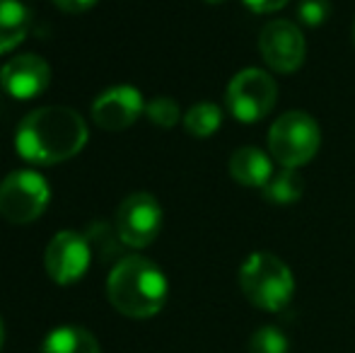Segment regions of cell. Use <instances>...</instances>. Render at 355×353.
Instances as JSON below:
<instances>
[{
    "mask_svg": "<svg viewBox=\"0 0 355 353\" xmlns=\"http://www.w3.org/2000/svg\"><path fill=\"white\" fill-rule=\"evenodd\" d=\"M87 143V123L75 109L39 107L19 121L15 148L34 165H58L78 155Z\"/></svg>",
    "mask_w": 355,
    "mask_h": 353,
    "instance_id": "obj_1",
    "label": "cell"
},
{
    "mask_svg": "<svg viewBox=\"0 0 355 353\" xmlns=\"http://www.w3.org/2000/svg\"><path fill=\"white\" fill-rule=\"evenodd\" d=\"M167 276L145 257H126L107 278V298L121 315L133 320L155 317L167 302Z\"/></svg>",
    "mask_w": 355,
    "mask_h": 353,
    "instance_id": "obj_2",
    "label": "cell"
},
{
    "mask_svg": "<svg viewBox=\"0 0 355 353\" xmlns=\"http://www.w3.org/2000/svg\"><path fill=\"white\" fill-rule=\"evenodd\" d=\"M239 288L254 307L278 312L293 300L295 278L288 264L268 252H254L239 266Z\"/></svg>",
    "mask_w": 355,
    "mask_h": 353,
    "instance_id": "obj_3",
    "label": "cell"
},
{
    "mask_svg": "<svg viewBox=\"0 0 355 353\" xmlns=\"http://www.w3.org/2000/svg\"><path fill=\"white\" fill-rule=\"evenodd\" d=\"M319 123L307 112H288L273 121L268 131V153L281 167L307 165L319 150Z\"/></svg>",
    "mask_w": 355,
    "mask_h": 353,
    "instance_id": "obj_4",
    "label": "cell"
},
{
    "mask_svg": "<svg viewBox=\"0 0 355 353\" xmlns=\"http://www.w3.org/2000/svg\"><path fill=\"white\" fill-rule=\"evenodd\" d=\"M51 201L49 182L34 170H15L0 182V216L15 225H27Z\"/></svg>",
    "mask_w": 355,
    "mask_h": 353,
    "instance_id": "obj_5",
    "label": "cell"
},
{
    "mask_svg": "<svg viewBox=\"0 0 355 353\" xmlns=\"http://www.w3.org/2000/svg\"><path fill=\"white\" fill-rule=\"evenodd\" d=\"M278 99V85L261 68H244L230 80L225 102L237 121L254 123L273 112Z\"/></svg>",
    "mask_w": 355,
    "mask_h": 353,
    "instance_id": "obj_6",
    "label": "cell"
},
{
    "mask_svg": "<svg viewBox=\"0 0 355 353\" xmlns=\"http://www.w3.org/2000/svg\"><path fill=\"white\" fill-rule=\"evenodd\" d=\"M162 227V208L153 193L136 191L121 201L116 211V232L126 247H148Z\"/></svg>",
    "mask_w": 355,
    "mask_h": 353,
    "instance_id": "obj_7",
    "label": "cell"
},
{
    "mask_svg": "<svg viewBox=\"0 0 355 353\" xmlns=\"http://www.w3.org/2000/svg\"><path fill=\"white\" fill-rule=\"evenodd\" d=\"M89 259H92V247H89L87 237L73 230H61L49 242L44 266L53 283L71 286L87 273Z\"/></svg>",
    "mask_w": 355,
    "mask_h": 353,
    "instance_id": "obj_8",
    "label": "cell"
},
{
    "mask_svg": "<svg viewBox=\"0 0 355 353\" xmlns=\"http://www.w3.org/2000/svg\"><path fill=\"white\" fill-rule=\"evenodd\" d=\"M259 51L271 71L295 73L304 63L307 44L295 22L273 19L259 34Z\"/></svg>",
    "mask_w": 355,
    "mask_h": 353,
    "instance_id": "obj_9",
    "label": "cell"
},
{
    "mask_svg": "<svg viewBox=\"0 0 355 353\" xmlns=\"http://www.w3.org/2000/svg\"><path fill=\"white\" fill-rule=\"evenodd\" d=\"M145 112L143 94L131 85L109 87L92 102V119L104 131H123Z\"/></svg>",
    "mask_w": 355,
    "mask_h": 353,
    "instance_id": "obj_10",
    "label": "cell"
},
{
    "mask_svg": "<svg viewBox=\"0 0 355 353\" xmlns=\"http://www.w3.org/2000/svg\"><path fill=\"white\" fill-rule=\"evenodd\" d=\"M51 68L37 53H19L0 68V85L15 99H34L46 92Z\"/></svg>",
    "mask_w": 355,
    "mask_h": 353,
    "instance_id": "obj_11",
    "label": "cell"
},
{
    "mask_svg": "<svg viewBox=\"0 0 355 353\" xmlns=\"http://www.w3.org/2000/svg\"><path fill=\"white\" fill-rule=\"evenodd\" d=\"M230 175L234 182H239L242 187H257L263 189L266 182L273 175V162L259 148H239L234 150V155L230 157Z\"/></svg>",
    "mask_w": 355,
    "mask_h": 353,
    "instance_id": "obj_12",
    "label": "cell"
},
{
    "mask_svg": "<svg viewBox=\"0 0 355 353\" xmlns=\"http://www.w3.org/2000/svg\"><path fill=\"white\" fill-rule=\"evenodd\" d=\"M32 27V10L19 0H0V56L12 51Z\"/></svg>",
    "mask_w": 355,
    "mask_h": 353,
    "instance_id": "obj_13",
    "label": "cell"
},
{
    "mask_svg": "<svg viewBox=\"0 0 355 353\" xmlns=\"http://www.w3.org/2000/svg\"><path fill=\"white\" fill-rule=\"evenodd\" d=\"M42 353H99V344L92 332L66 325L49 332V336L44 339Z\"/></svg>",
    "mask_w": 355,
    "mask_h": 353,
    "instance_id": "obj_14",
    "label": "cell"
},
{
    "mask_svg": "<svg viewBox=\"0 0 355 353\" xmlns=\"http://www.w3.org/2000/svg\"><path fill=\"white\" fill-rule=\"evenodd\" d=\"M302 191H304V179L293 167H283V170L273 172L271 179L266 182V187L261 189L266 201L281 203V206L295 203L297 198H302Z\"/></svg>",
    "mask_w": 355,
    "mask_h": 353,
    "instance_id": "obj_15",
    "label": "cell"
},
{
    "mask_svg": "<svg viewBox=\"0 0 355 353\" xmlns=\"http://www.w3.org/2000/svg\"><path fill=\"white\" fill-rule=\"evenodd\" d=\"M220 126H223V109H220L218 104H211V102L193 104V107L184 114V128H187L193 138H211Z\"/></svg>",
    "mask_w": 355,
    "mask_h": 353,
    "instance_id": "obj_16",
    "label": "cell"
},
{
    "mask_svg": "<svg viewBox=\"0 0 355 353\" xmlns=\"http://www.w3.org/2000/svg\"><path fill=\"white\" fill-rule=\"evenodd\" d=\"M288 336L278 327H261L249 339V353H288Z\"/></svg>",
    "mask_w": 355,
    "mask_h": 353,
    "instance_id": "obj_17",
    "label": "cell"
},
{
    "mask_svg": "<svg viewBox=\"0 0 355 353\" xmlns=\"http://www.w3.org/2000/svg\"><path fill=\"white\" fill-rule=\"evenodd\" d=\"M145 114L148 119L159 128H172L182 119V109L172 97H155L150 104H145Z\"/></svg>",
    "mask_w": 355,
    "mask_h": 353,
    "instance_id": "obj_18",
    "label": "cell"
},
{
    "mask_svg": "<svg viewBox=\"0 0 355 353\" xmlns=\"http://www.w3.org/2000/svg\"><path fill=\"white\" fill-rule=\"evenodd\" d=\"M87 242H89L92 250H102L104 257L116 255L119 245H123L121 237H119V232H116V227H114V232H112V227H109L107 223H94V225H89Z\"/></svg>",
    "mask_w": 355,
    "mask_h": 353,
    "instance_id": "obj_19",
    "label": "cell"
},
{
    "mask_svg": "<svg viewBox=\"0 0 355 353\" xmlns=\"http://www.w3.org/2000/svg\"><path fill=\"white\" fill-rule=\"evenodd\" d=\"M331 15V0H300L297 3V17L307 27H319Z\"/></svg>",
    "mask_w": 355,
    "mask_h": 353,
    "instance_id": "obj_20",
    "label": "cell"
},
{
    "mask_svg": "<svg viewBox=\"0 0 355 353\" xmlns=\"http://www.w3.org/2000/svg\"><path fill=\"white\" fill-rule=\"evenodd\" d=\"M51 3L56 5L58 10L68 12V15H80V12H87V10H92L99 0H51Z\"/></svg>",
    "mask_w": 355,
    "mask_h": 353,
    "instance_id": "obj_21",
    "label": "cell"
},
{
    "mask_svg": "<svg viewBox=\"0 0 355 353\" xmlns=\"http://www.w3.org/2000/svg\"><path fill=\"white\" fill-rule=\"evenodd\" d=\"M252 12H259V15H266V12H276V10L285 8L290 0H242Z\"/></svg>",
    "mask_w": 355,
    "mask_h": 353,
    "instance_id": "obj_22",
    "label": "cell"
},
{
    "mask_svg": "<svg viewBox=\"0 0 355 353\" xmlns=\"http://www.w3.org/2000/svg\"><path fill=\"white\" fill-rule=\"evenodd\" d=\"M3 339H5V329H3V320H0V346H3Z\"/></svg>",
    "mask_w": 355,
    "mask_h": 353,
    "instance_id": "obj_23",
    "label": "cell"
},
{
    "mask_svg": "<svg viewBox=\"0 0 355 353\" xmlns=\"http://www.w3.org/2000/svg\"><path fill=\"white\" fill-rule=\"evenodd\" d=\"M203 3H211V5H218V3H225V0H203Z\"/></svg>",
    "mask_w": 355,
    "mask_h": 353,
    "instance_id": "obj_24",
    "label": "cell"
},
{
    "mask_svg": "<svg viewBox=\"0 0 355 353\" xmlns=\"http://www.w3.org/2000/svg\"><path fill=\"white\" fill-rule=\"evenodd\" d=\"M353 42H355V22H353Z\"/></svg>",
    "mask_w": 355,
    "mask_h": 353,
    "instance_id": "obj_25",
    "label": "cell"
}]
</instances>
